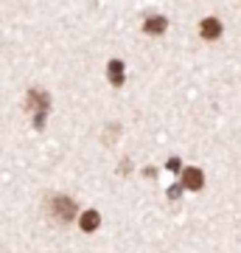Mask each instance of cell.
I'll list each match as a JSON object with an SVG mask.
<instances>
[{
	"label": "cell",
	"mask_w": 241,
	"mask_h": 253,
	"mask_svg": "<svg viewBox=\"0 0 241 253\" xmlns=\"http://www.w3.org/2000/svg\"><path fill=\"white\" fill-rule=\"evenodd\" d=\"M51 211H54V217H59L62 222H70L76 217V200L70 197H51Z\"/></svg>",
	"instance_id": "obj_2"
},
{
	"label": "cell",
	"mask_w": 241,
	"mask_h": 253,
	"mask_svg": "<svg viewBox=\"0 0 241 253\" xmlns=\"http://www.w3.org/2000/svg\"><path fill=\"white\" fill-rule=\"evenodd\" d=\"M99 222H101V217H99V211H93V208H90V211H84V214H81V219H79V225H81V231H96V228H99Z\"/></svg>",
	"instance_id": "obj_7"
},
{
	"label": "cell",
	"mask_w": 241,
	"mask_h": 253,
	"mask_svg": "<svg viewBox=\"0 0 241 253\" xmlns=\"http://www.w3.org/2000/svg\"><path fill=\"white\" fill-rule=\"evenodd\" d=\"M166 26H169V23H166V17L152 14V17L143 23V31H146V34H163V31H166Z\"/></svg>",
	"instance_id": "obj_6"
},
{
	"label": "cell",
	"mask_w": 241,
	"mask_h": 253,
	"mask_svg": "<svg viewBox=\"0 0 241 253\" xmlns=\"http://www.w3.org/2000/svg\"><path fill=\"white\" fill-rule=\"evenodd\" d=\"M199 34L205 37V40H216V37L222 34V23H219L216 17H205L202 26H199Z\"/></svg>",
	"instance_id": "obj_5"
},
{
	"label": "cell",
	"mask_w": 241,
	"mask_h": 253,
	"mask_svg": "<svg viewBox=\"0 0 241 253\" xmlns=\"http://www.w3.org/2000/svg\"><path fill=\"white\" fill-rule=\"evenodd\" d=\"M26 101H28V110L34 113V126H36V129H42V126H45V113L51 110V99H48V93L31 87L28 96H26Z\"/></svg>",
	"instance_id": "obj_1"
},
{
	"label": "cell",
	"mask_w": 241,
	"mask_h": 253,
	"mask_svg": "<svg viewBox=\"0 0 241 253\" xmlns=\"http://www.w3.org/2000/svg\"><path fill=\"white\" fill-rule=\"evenodd\" d=\"M182 186H185V189H191V191L202 189V186H205L202 169H194V166H191V169H185V172H182Z\"/></svg>",
	"instance_id": "obj_3"
},
{
	"label": "cell",
	"mask_w": 241,
	"mask_h": 253,
	"mask_svg": "<svg viewBox=\"0 0 241 253\" xmlns=\"http://www.w3.org/2000/svg\"><path fill=\"white\" fill-rule=\"evenodd\" d=\"M107 79L112 87H121L124 84V62L121 59H112V62L107 65Z\"/></svg>",
	"instance_id": "obj_4"
}]
</instances>
